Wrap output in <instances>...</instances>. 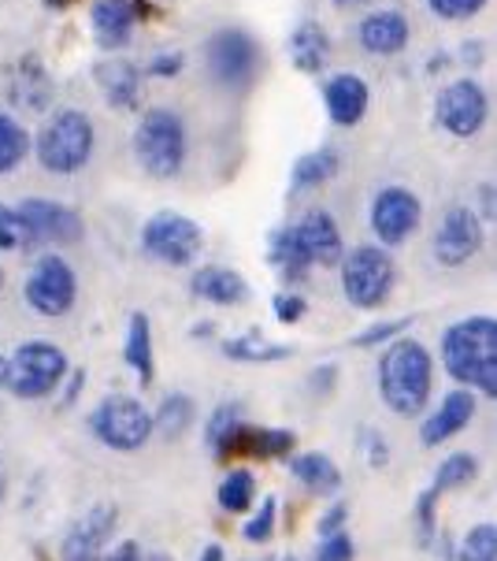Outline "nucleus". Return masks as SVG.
<instances>
[{"label":"nucleus","mask_w":497,"mask_h":561,"mask_svg":"<svg viewBox=\"0 0 497 561\" xmlns=\"http://www.w3.org/2000/svg\"><path fill=\"white\" fill-rule=\"evenodd\" d=\"M0 287H4V272H0Z\"/></svg>","instance_id":"nucleus-56"},{"label":"nucleus","mask_w":497,"mask_h":561,"mask_svg":"<svg viewBox=\"0 0 497 561\" xmlns=\"http://www.w3.org/2000/svg\"><path fill=\"white\" fill-rule=\"evenodd\" d=\"M93 79H97L104 101L112 108H138V90H141V71L134 68L130 60H101L93 68Z\"/></svg>","instance_id":"nucleus-22"},{"label":"nucleus","mask_w":497,"mask_h":561,"mask_svg":"<svg viewBox=\"0 0 497 561\" xmlns=\"http://www.w3.org/2000/svg\"><path fill=\"white\" fill-rule=\"evenodd\" d=\"M408 323H413V317H397V320L375 323V328H368L365 335H357V339H352V346H360V350L382 346V342H390L394 335H401V331H408Z\"/></svg>","instance_id":"nucleus-40"},{"label":"nucleus","mask_w":497,"mask_h":561,"mask_svg":"<svg viewBox=\"0 0 497 561\" xmlns=\"http://www.w3.org/2000/svg\"><path fill=\"white\" fill-rule=\"evenodd\" d=\"M256 561H298L293 554H267V558H256Z\"/></svg>","instance_id":"nucleus-52"},{"label":"nucleus","mask_w":497,"mask_h":561,"mask_svg":"<svg viewBox=\"0 0 497 561\" xmlns=\"http://www.w3.org/2000/svg\"><path fill=\"white\" fill-rule=\"evenodd\" d=\"M19 220L26 224L34 245L53 242V245H74L82 242L85 224L79 216V208L63 205V202H49V197H26V202L15 205Z\"/></svg>","instance_id":"nucleus-14"},{"label":"nucleus","mask_w":497,"mask_h":561,"mask_svg":"<svg viewBox=\"0 0 497 561\" xmlns=\"http://www.w3.org/2000/svg\"><path fill=\"white\" fill-rule=\"evenodd\" d=\"M200 561H223V547H219V543H208L205 550H200Z\"/></svg>","instance_id":"nucleus-49"},{"label":"nucleus","mask_w":497,"mask_h":561,"mask_svg":"<svg viewBox=\"0 0 497 561\" xmlns=\"http://www.w3.org/2000/svg\"><path fill=\"white\" fill-rule=\"evenodd\" d=\"M67 354L53 342H23L12 350L4 368V387L19 402H42L67 379Z\"/></svg>","instance_id":"nucleus-5"},{"label":"nucleus","mask_w":497,"mask_h":561,"mask_svg":"<svg viewBox=\"0 0 497 561\" xmlns=\"http://www.w3.org/2000/svg\"><path fill=\"white\" fill-rule=\"evenodd\" d=\"M71 4H74V0H49V8H56V12H67Z\"/></svg>","instance_id":"nucleus-51"},{"label":"nucleus","mask_w":497,"mask_h":561,"mask_svg":"<svg viewBox=\"0 0 497 561\" xmlns=\"http://www.w3.org/2000/svg\"><path fill=\"white\" fill-rule=\"evenodd\" d=\"M475 409H479V402H475L472 391H464V387L449 391L442 398V405H438L435 413L419 424V443H424V446H442L449 439H456V435H461L464 427L475 421Z\"/></svg>","instance_id":"nucleus-19"},{"label":"nucleus","mask_w":497,"mask_h":561,"mask_svg":"<svg viewBox=\"0 0 497 561\" xmlns=\"http://www.w3.org/2000/svg\"><path fill=\"white\" fill-rule=\"evenodd\" d=\"M223 357L238 360V365H279V360L293 357V346L271 342L261 331H245V335L223 342Z\"/></svg>","instance_id":"nucleus-26"},{"label":"nucleus","mask_w":497,"mask_h":561,"mask_svg":"<svg viewBox=\"0 0 497 561\" xmlns=\"http://www.w3.org/2000/svg\"><path fill=\"white\" fill-rule=\"evenodd\" d=\"M293 231H298L312 268H334V264H342V256H346V242H342V227L334 224L331 213L312 208V213H304L301 220L293 224Z\"/></svg>","instance_id":"nucleus-18"},{"label":"nucleus","mask_w":497,"mask_h":561,"mask_svg":"<svg viewBox=\"0 0 497 561\" xmlns=\"http://www.w3.org/2000/svg\"><path fill=\"white\" fill-rule=\"evenodd\" d=\"M298 450V435L286 432V427H253V424H238V432L223 443L219 461H234V458H256V461H279L286 454Z\"/></svg>","instance_id":"nucleus-16"},{"label":"nucleus","mask_w":497,"mask_h":561,"mask_svg":"<svg viewBox=\"0 0 497 561\" xmlns=\"http://www.w3.org/2000/svg\"><path fill=\"white\" fill-rule=\"evenodd\" d=\"M134 157L152 179H175L186 164V123L171 108H149L134 130Z\"/></svg>","instance_id":"nucleus-4"},{"label":"nucleus","mask_w":497,"mask_h":561,"mask_svg":"<svg viewBox=\"0 0 497 561\" xmlns=\"http://www.w3.org/2000/svg\"><path fill=\"white\" fill-rule=\"evenodd\" d=\"M34 239L12 205H0V250H31Z\"/></svg>","instance_id":"nucleus-36"},{"label":"nucleus","mask_w":497,"mask_h":561,"mask_svg":"<svg viewBox=\"0 0 497 561\" xmlns=\"http://www.w3.org/2000/svg\"><path fill=\"white\" fill-rule=\"evenodd\" d=\"M189 290H194V298L208 301V306H238V301L248 294L242 275L234 268H223V264L197 268L194 279H189Z\"/></svg>","instance_id":"nucleus-23"},{"label":"nucleus","mask_w":497,"mask_h":561,"mask_svg":"<svg viewBox=\"0 0 497 561\" xmlns=\"http://www.w3.org/2000/svg\"><path fill=\"white\" fill-rule=\"evenodd\" d=\"M290 472L312 494H338L342 491V469L327 458V454H320V450L298 454V458L290 461Z\"/></svg>","instance_id":"nucleus-28"},{"label":"nucleus","mask_w":497,"mask_h":561,"mask_svg":"<svg viewBox=\"0 0 497 561\" xmlns=\"http://www.w3.org/2000/svg\"><path fill=\"white\" fill-rule=\"evenodd\" d=\"M97 127L79 108H60L42 123L34 138V157L49 175H74L93 160Z\"/></svg>","instance_id":"nucleus-3"},{"label":"nucleus","mask_w":497,"mask_h":561,"mask_svg":"<svg viewBox=\"0 0 497 561\" xmlns=\"http://www.w3.org/2000/svg\"><path fill=\"white\" fill-rule=\"evenodd\" d=\"M371 234L379 239L382 250H394V245H405L413 234L419 231V220H424V205L413 190L405 186H382L375 197H371Z\"/></svg>","instance_id":"nucleus-11"},{"label":"nucleus","mask_w":497,"mask_h":561,"mask_svg":"<svg viewBox=\"0 0 497 561\" xmlns=\"http://www.w3.org/2000/svg\"><path fill=\"white\" fill-rule=\"evenodd\" d=\"M23 298L37 317L60 320L79 301V275L60 253H42L23 283Z\"/></svg>","instance_id":"nucleus-8"},{"label":"nucleus","mask_w":497,"mask_h":561,"mask_svg":"<svg viewBox=\"0 0 497 561\" xmlns=\"http://www.w3.org/2000/svg\"><path fill=\"white\" fill-rule=\"evenodd\" d=\"M141 250L171 268H186L205 250V231L183 213H157L141 227Z\"/></svg>","instance_id":"nucleus-10"},{"label":"nucleus","mask_w":497,"mask_h":561,"mask_svg":"<svg viewBox=\"0 0 497 561\" xmlns=\"http://www.w3.org/2000/svg\"><path fill=\"white\" fill-rule=\"evenodd\" d=\"M238 424H242V405H234V402H227V405H219L212 416H208V427H205V446H208V454L219 461V450H223V443L231 439V435L238 432Z\"/></svg>","instance_id":"nucleus-34"},{"label":"nucleus","mask_w":497,"mask_h":561,"mask_svg":"<svg viewBox=\"0 0 497 561\" xmlns=\"http://www.w3.org/2000/svg\"><path fill=\"white\" fill-rule=\"evenodd\" d=\"M267 261L282 272L286 283H298V279H304V275L312 272V261H309V253H304V245L298 239V231H293V224H286V227H279V231L271 234V242H267Z\"/></svg>","instance_id":"nucleus-25"},{"label":"nucleus","mask_w":497,"mask_h":561,"mask_svg":"<svg viewBox=\"0 0 497 561\" xmlns=\"http://www.w3.org/2000/svg\"><path fill=\"white\" fill-rule=\"evenodd\" d=\"M360 49L371 56H397L413 37V26H408L405 12L397 8H386V12H371L365 23H360Z\"/></svg>","instance_id":"nucleus-21"},{"label":"nucleus","mask_w":497,"mask_h":561,"mask_svg":"<svg viewBox=\"0 0 497 561\" xmlns=\"http://www.w3.org/2000/svg\"><path fill=\"white\" fill-rule=\"evenodd\" d=\"M116 520H119V510L108 506V502L93 506L82 520H74V528L67 531V539L60 547L63 561H101L104 543H108L112 531H116Z\"/></svg>","instance_id":"nucleus-17"},{"label":"nucleus","mask_w":497,"mask_h":561,"mask_svg":"<svg viewBox=\"0 0 497 561\" xmlns=\"http://www.w3.org/2000/svg\"><path fill=\"white\" fill-rule=\"evenodd\" d=\"M31 157V135L19 119L8 112H0V175H12V171Z\"/></svg>","instance_id":"nucleus-32"},{"label":"nucleus","mask_w":497,"mask_h":561,"mask_svg":"<svg viewBox=\"0 0 497 561\" xmlns=\"http://www.w3.org/2000/svg\"><path fill=\"white\" fill-rule=\"evenodd\" d=\"M323 104H327V116L334 127H357L371 108V85L360 75L342 71L323 90Z\"/></svg>","instance_id":"nucleus-20"},{"label":"nucleus","mask_w":497,"mask_h":561,"mask_svg":"<svg viewBox=\"0 0 497 561\" xmlns=\"http://www.w3.org/2000/svg\"><path fill=\"white\" fill-rule=\"evenodd\" d=\"M490 116V98L475 79L449 82L435 98V123L453 138H475Z\"/></svg>","instance_id":"nucleus-12"},{"label":"nucleus","mask_w":497,"mask_h":561,"mask_svg":"<svg viewBox=\"0 0 497 561\" xmlns=\"http://www.w3.org/2000/svg\"><path fill=\"white\" fill-rule=\"evenodd\" d=\"M327 56H331V37L327 31H323L320 23H301L298 31H293L290 37V60H293V68L304 71V75H315V71H323V64H327Z\"/></svg>","instance_id":"nucleus-27"},{"label":"nucleus","mask_w":497,"mask_h":561,"mask_svg":"<svg viewBox=\"0 0 497 561\" xmlns=\"http://www.w3.org/2000/svg\"><path fill=\"white\" fill-rule=\"evenodd\" d=\"M431 4V12L438 19H449V23H461V19H472L479 15L486 8V0H427Z\"/></svg>","instance_id":"nucleus-41"},{"label":"nucleus","mask_w":497,"mask_h":561,"mask_svg":"<svg viewBox=\"0 0 497 561\" xmlns=\"http://www.w3.org/2000/svg\"><path fill=\"white\" fill-rule=\"evenodd\" d=\"M435 391V360L419 339H394L379 357V398L390 413L419 416Z\"/></svg>","instance_id":"nucleus-2"},{"label":"nucleus","mask_w":497,"mask_h":561,"mask_svg":"<svg viewBox=\"0 0 497 561\" xmlns=\"http://www.w3.org/2000/svg\"><path fill=\"white\" fill-rule=\"evenodd\" d=\"M390 461V446L386 443H379V439H371V465H386Z\"/></svg>","instance_id":"nucleus-47"},{"label":"nucleus","mask_w":497,"mask_h":561,"mask_svg":"<svg viewBox=\"0 0 497 561\" xmlns=\"http://www.w3.org/2000/svg\"><path fill=\"white\" fill-rule=\"evenodd\" d=\"M205 64H208V75L223 85V90H248L261 71V45H256L253 34L245 31H216L208 37L205 45Z\"/></svg>","instance_id":"nucleus-9"},{"label":"nucleus","mask_w":497,"mask_h":561,"mask_svg":"<svg viewBox=\"0 0 497 561\" xmlns=\"http://www.w3.org/2000/svg\"><path fill=\"white\" fill-rule=\"evenodd\" d=\"M216 502H219V510L223 513H248V506L256 502V477L248 469H234V472H227L223 483H219V491H216Z\"/></svg>","instance_id":"nucleus-33"},{"label":"nucleus","mask_w":497,"mask_h":561,"mask_svg":"<svg viewBox=\"0 0 497 561\" xmlns=\"http://www.w3.org/2000/svg\"><path fill=\"white\" fill-rule=\"evenodd\" d=\"M149 75L152 79H175L183 75V53H160L149 60Z\"/></svg>","instance_id":"nucleus-43"},{"label":"nucleus","mask_w":497,"mask_h":561,"mask_svg":"<svg viewBox=\"0 0 497 561\" xmlns=\"http://www.w3.org/2000/svg\"><path fill=\"white\" fill-rule=\"evenodd\" d=\"M90 432L101 446L116 454H138L152 439V413L138 398L108 394L90 413Z\"/></svg>","instance_id":"nucleus-7"},{"label":"nucleus","mask_w":497,"mask_h":561,"mask_svg":"<svg viewBox=\"0 0 497 561\" xmlns=\"http://www.w3.org/2000/svg\"><path fill=\"white\" fill-rule=\"evenodd\" d=\"M312 561H357V543H352V536H349L346 528L331 531V536L320 539V547H315Z\"/></svg>","instance_id":"nucleus-37"},{"label":"nucleus","mask_w":497,"mask_h":561,"mask_svg":"<svg viewBox=\"0 0 497 561\" xmlns=\"http://www.w3.org/2000/svg\"><path fill=\"white\" fill-rule=\"evenodd\" d=\"M194 398L189 394H167L160 409L152 413V432H160L164 439H178V435H186V427L194 424Z\"/></svg>","instance_id":"nucleus-30"},{"label":"nucleus","mask_w":497,"mask_h":561,"mask_svg":"<svg viewBox=\"0 0 497 561\" xmlns=\"http://www.w3.org/2000/svg\"><path fill=\"white\" fill-rule=\"evenodd\" d=\"M479 56H483L479 45H472V42L464 45V60H467V64H479Z\"/></svg>","instance_id":"nucleus-50"},{"label":"nucleus","mask_w":497,"mask_h":561,"mask_svg":"<svg viewBox=\"0 0 497 561\" xmlns=\"http://www.w3.org/2000/svg\"><path fill=\"white\" fill-rule=\"evenodd\" d=\"M0 494H4V477H0Z\"/></svg>","instance_id":"nucleus-55"},{"label":"nucleus","mask_w":497,"mask_h":561,"mask_svg":"<svg viewBox=\"0 0 497 561\" xmlns=\"http://www.w3.org/2000/svg\"><path fill=\"white\" fill-rule=\"evenodd\" d=\"M101 561H141V547L134 539H123L112 554H101Z\"/></svg>","instance_id":"nucleus-45"},{"label":"nucleus","mask_w":497,"mask_h":561,"mask_svg":"<svg viewBox=\"0 0 497 561\" xmlns=\"http://www.w3.org/2000/svg\"><path fill=\"white\" fill-rule=\"evenodd\" d=\"M483 250V220L475 208L467 205H453L446 208V216L438 220L431 253L442 268H461V264L472 261L475 253Z\"/></svg>","instance_id":"nucleus-13"},{"label":"nucleus","mask_w":497,"mask_h":561,"mask_svg":"<svg viewBox=\"0 0 497 561\" xmlns=\"http://www.w3.org/2000/svg\"><path fill=\"white\" fill-rule=\"evenodd\" d=\"M435 506H438V494L427 488V491H419L416 494V539H419V547H431V539H435Z\"/></svg>","instance_id":"nucleus-39"},{"label":"nucleus","mask_w":497,"mask_h":561,"mask_svg":"<svg viewBox=\"0 0 497 561\" xmlns=\"http://www.w3.org/2000/svg\"><path fill=\"white\" fill-rule=\"evenodd\" d=\"M446 373L472 394L497 398V320L464 317L442 335Z\"/></svg>","instance_id":"nucleus-1"},{"label":"nucleus","mask_w":497,"mask_h":561,"mask_svg":"<svg viewBox=\"0 0 497 561\" xmlns=\"http://www.w3.org/2000/svg\"><path fill=\"white\" fill-rule=\"evenodd\" d=\"M338 4H368V0H338Z\"/></svg>","instance_id":"nucleus-54"},{"label":"nucleus","mask_w":497,"mask_h":561,"mask_svg":"<svg viewBox=\"0 0 497 561\" xmlns=\"http://www.w3.org/2000/svg\"><path fill=\"white\" fill-rule=\"evenodd\" d=\"M342 171V157L338 149H312L304 153L298 164H293V190H315L323 183H331L334 175Z\"/></svg>","instance_id":"nucleus-29"},{"label":"nucleus","mask_w":497,"mask_h":561,"mask_svg":"<svg viewBox=\"0 0 497 561\" xmlns=\"http://www.w3.org/2000/svg\"><path fill=\"white\" fill-rule=\"evenodd\" d=\"M123 360L130 365V373L138 376L141 387H149L157 379V354H152V323L146 312H134L127 323V342H123Z\"/></svg>","instance_id":"nucleus-24"},{"label":"nucleus","mask_w":497,"mask_h":561,"mask_svg":"<svg viewBox=\"0 0 497 561\" xmlns=\"http://www.w3.org/2000/svg\"><path fill=\"white\" fill-rule=\"evenodd\" d=\"M346 517H349V506H346V502H334V506L320 517V536L342 531V528H346Z\"/></svg>","instance_id":"nucleus-44"},{"label":"nucleus","mask_w":497,"mask_h":561,"mask_svg":"<svg viewBox=\"0 0 497 561\" xmlns=\"http://www.w3.org/2000/svg\"><path fill=\"white\" fill-rule=\"evenodd\" d=\"M334 379H338V368H320V373H315L312 376V387H315V391H320V394H327L331 391V387H334Z\"/></svg>","instance_id":"nucleus-46"},{"label":"nucleus","mask_w":497,"mask_h":561,"mask_svg":"<svg viewBox=\"0 0 497 561\" xmlns=\"http://www.w3.org/2000/svg\"><path fill=\"white\" fill-rule=\"evenodd\" d=\"M82 373H74L71 376V387H67V394H63V405H74V402H79V391H82Z\"/></svg>","instance_id":"nucleus-48"},{"label":"nucleus","mask_w":497,"mask_h":561,"mask_svg":"<svg viewBox=\"0 0 497 561\" xmlns=\"http://www.w3.org/2000/svg\"><path fill=\"white\" fill-rule=\"evenodd\" d=\"M146 15H149V8L141 4V0H93L90 4L93 37H97L101 49L119 53L134 42V26Z\"/></svg>","instance_id":"nucleus-15"},{"label":"nucleus","mask_w":497,"mask_h":561,"mask_svg":"<svg viewBox=\"0 0 497 561\" xmlns=\"http://www.w3.org/2000/svg\"><path fill=\"white\" fill-rule=\"evenodd\" d=\"M456 561H497V528L490 520L475 525L456 547Z\"/></svg>","instance_id":"nucleus-35"},{"label":"nucleus","mask_w":497,"mask_h":561,"mask_svg":"<svg viewBox=\"0 0 497 561\" xmlns=\"http://www.w3.org/2000/svg\"><path fill=\"white\" fill-rule=\"evenodd\" d=\"M397 283V264L382 245H357L342 256V294L352 309H379L390 301Z\"/></svg>","instance_id":"nucleus-6"},{"label":"nucleus","mask_w":497,"mask_h":561,"mask_svg":"<svg viewBox=\"0 0 497 561\" xmlns=\"http://www.w3.org/2000/svg\"><path fill=\"white\" fill-rule=\"evenodd\" d=\"M279 502L267 494L264 499V506H261V513H256L253 520H245V528H242V536L248 539V543H267V539L275 536V517H279Z\"/></svg>","instance_id":"nucleus-38"},{"label":"nucleus","mask_w":497,"mask_h":561,"mask_svg":"<svg viewBox=\"0 0 497 561\" xmlns=\"http://www.w3.org/2000/svg\"><path fill=\"white\" fill-rule=\"evenodd\" d=\"M4 368H8V357L0 354V387H4Z\"/></svg>","instance_id":"nucleus-53"},{"label":"nucleus","mask_w":497,"mask_h":561,"mask_svg":"<svg viewBox=\"0 0 497 561\" xmlns=\"http://www.w3.org/2000/svg\"><path fill=\"white\" fill-rule=\"evenodd\" d=\"M304 312H309V306H304L301 294H275V317H279V323H298Z\"/></svg>","instance_id":"nucleus-42"},{"label":"nucleus","mask_w":497,"mask_h":561,"mask_svg":"<svg viewBox=\"0 0 497 561\" xmlns=\"http://www.w3.org/2000/svg\"><path fill=\"white\" fill-rule=\"evenodd\" d=\"M479 477V458L475 454H449V458L435 469V480H431V491L442 499L446 491H456V488H467V483H475Z\"/></svg>","instance_id":"nucleus-31"}]
</instances>
